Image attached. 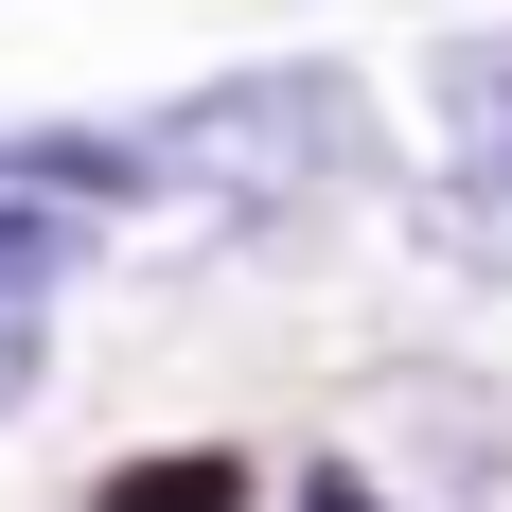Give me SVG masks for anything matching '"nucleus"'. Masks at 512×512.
I'll return each instance as SVG.
<instances>
[{
	"instance_id": "nucleus-1",
	"label": "nucleus",
	"mask_w": 512,
	"mask_h": 512,
	"mask_svg": "<svg viewBox=\"0 0 512 512\" xmlns=\"http://www.w3.org/2000/svg\"><path fill=\"white\" fill-rule=\"evenodd\" d=\"M371 177V89L336 53H265V71H212L142 124V195L212 212V230H265V212H318Z\"/></svg>"
},
{
	"instance_id": "nucleus-2",
	"label": "nucleus",
	"mask_w": 512,
	"mask_h": 512,
	"mask_svg": "<svg viewBox=\"0 0 512 512\" xmlns=\"http://www.w3.org/2000/svg\"><path fill=\"white\" fill-rule=\"evenodd\" d=\"M354 424H371V460H407L424 495H512V389H477V371H389Z\"/></svg>"
},
{
	"instance_id": "nucleus-3",
	"label": "nucleus",
	"mask_w": 512,
	"mask_h": 512,
	"mask_svg": "<svg viewBox=\"0 0 512 512\" xmlns=\"http://www.w3.org/2000/svg\"><path fill=\"white\" fill-rule=\"evenodd\" d=\"M424 106H442V142L477 177H512V36H442L424 53Z\"/></svg>"
},
{
	"instance_id": "nucleus-4",
	"label": "nucleus",
	"mask_w": 512,
	"mask_h": 512,
	"mask_svg": "<svg viewBox=\"0 0 512 512\" xmlns=\"http://www.w3.org/2000/svg\"><path fill=\"white\" fill-rule=\"evenodd\" d=\"M71 265H89V195H36V177H0V318H36Z\"/></svg>"
},
{
	"instance_id": "nucleus-5",
	"label": "nucleus",
	"mask_w": 512,
	"mask_h": 512,
	"mask_svg": "<svg viewBox=\"0 0 512 512\" xmlns=\"http://www.w3.org/2000/svg\"><path fill=\"white\" fill-rule=\"evenodd\" d=\"M407 230L460 265V283H512V177H477V159H442V177H424V195H407Z\"/></svg>"
},
{
	"instance_id": "nucleus-6",
	"label": "nucleus",
	"mask_w": 512,
	"mask_h": 512,
	"mask_svg": "<svg viewBox=\"0 0 512 512\" xmlns=\"http://www.w3.org/2000/svg\"><path fill=\"white\" fill-rule=\"evenodd\" d=\"M89 512H248V460H124Z\"/></svg>"
},
{
	"instance_id": "nucleus-7",
	"label": "nucleus",
	"mask_w": 512,
	"mask_h": 512,
	"mask_svg": "<svg viewBox=\"0 0 512 512\" xmlns=\"http://www.w3.org/2000/svg\"><path fill=\"white\" fill-rule=\"evenodd\" d=\"M36 407V318H0V424Z\"/></svg>"
},
{
	"instance_id": "nucleus-8",
	"label": "nucleus",
	"mask_w": 512,
	"mask_h": 512,
	"mask_svg": "<svg viewBox=\"0 0 512 512\" xmlns=\"http://www.w3.org/2000/svg\"><path fill=\"white\" fill-rule=\"evenodd\" d=\"M318 512H389V495H371V477H354V460H336V477H318Z\"/></svg>"
}]
</instances>
